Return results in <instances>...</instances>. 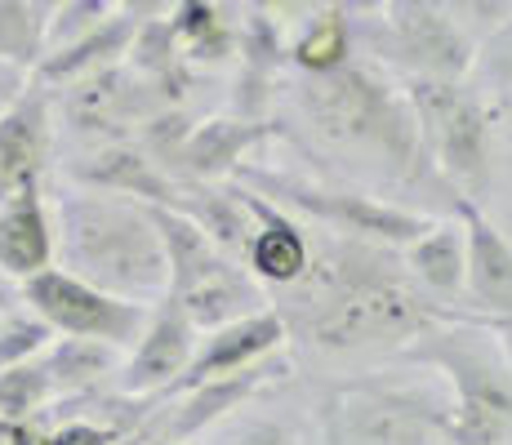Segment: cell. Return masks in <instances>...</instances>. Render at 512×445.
Returning a JSON list of instances; mask_svg holds the SVG:
<instances>
[{"label":"cell","mask_w":512,"mask_h":445,"mask_svg":"<svg viewBox=\"0 0 512 445\" xmlns=\"http://www.w3.org/2000/svg\"><path fill=\"white\" fill-rule=\"evenodd\" d=\"M272 147L308 174L361 187L401 210H410L406 192L441 187L459 196L428 161L406 85L370 58H352L330 76L285 72Z\"/></svg>","instance_id":"1"},{"label":"cell","mask_w":512,"mask_h":445,"mask_svg":"<svg viewBox=\"0 0 512 445\" xmlns=\"http://www.w3.org/2000/svg\"><path fill=\"white\" fill-rule=\"evenodd\" d=\"M272 312L290 330L294 361L361 365L397 361L432 325L455 312L423 299L406 276L401 250L312 227V267L294 290L272 294Z\"/></svg>","instance_id":"2"},{"label":"cell","mask_w":512,"mask_h":445,"mask_svg":"<svg viewBox=\"0 0 512 445\" xmlns=\"http://www.w3.org/2000/svg\"><path fill=\"white\" fill-rule=\"evenodd\" d=\"M49 205L58 223L63 272L143 308L170 299V259L152 205L85 192L58 178H49Z\"/></svg>","instance_id":"3"},{"label":"cell","mask_w":512,"mask_h":445,"mask_svg":"<svg viewBox=\"0 0 512 445\" xmlns=\"http://www.w3.org/2000/svg\"><path fill=\"white\" fill-rule=\"evenodd\" d=\"M397 361L446 383L450 445H512V361L499 325L455 316L419 334Z\"/></svg>","instance_id":"4"},{"label":"cell","mask_w":512,"mask_h":445,"mask_svg":"<svg viewBox=\"0 0 512 445\" xmlns=\"http://www.w3.org/2000/svg\"><path fill=\"white\" fill-rule=\"evenodd\" d=\"M317 410L339 445H450V392L415 365L317 379Z\"/></svg>","instance_id":"5"},{"label":"cell","mask_w":512,"mask_h":445,"mask_svg":"<svg viewBox=\"0 0 512 445\" xmlns=\"http://www.w3.org/2000/svg\"><path fill=\"white\" fill-rule=\"evenodd\" d=\"M272 152H277V147H272ZM236 183L250 187L254 196L272 201L277 210L294 214V219L308 227H321V232H334V236H352V241L388 245V250L415 245L432 223L428 214L401 210V205L361 192V187H343V183H330V178L308 174L285 152H277L272 161H263V156L250 161L236 174Z\"/></svg>","instance_id":"6"},{"label":"cell","mask_w":512,"mask_h":445,"mask_svg":"<svg viewBox=\"0 0 512 445\" xmlns=\"http://www.w3.org/2000/svg\"><path fill=\"white\" fill-rule=\"evenodd\" d=\"M352 32H357V54L397 81H472L477 72L481 45L450 5H428V0L352 5Z\"/></svg>","instance_id":"7"},{"label":"cell","mask_w":512,"mask_h":445,"mask_svg":"<svg viewBox=\"0 0 512 445\" xmlns=\"http://www.w3.org/2000/svg\"><path fill=\"white\" fill-rule=\"evenodd\" d=\"M419 116L428 161L464 201L486 210L499 192V138L490 98L472 81H401Z\"/></svg>","instance_id":"8"},{"label":"cell","mask_w":512,"mask_h":445,"mask_svg":"<svg viewBox=\"0 0 512 445\" xmlns=\"http://www.w3.org/2000/svg\"><path fill=\"white\" fill-rule=\"evenodd\" d=\"M58 112V138L67 152H94V147L130 143L139 130L161 112V98L147 89V81L130 63L107 67L81 85L49 89Z\"/></svg>","instance_id":"9"},{"label":"cell","mask_w":512,"mask_h":445,"mask_svg":"<svg viewBox=\"0 0 512 445\" xmlns=\"http://www.w3.org/2000/svg\"><path fill=\"white\" fill-rule=\"evenodd\" d=\"M23 299L54 325L58 339H94V343H112L121 352H130L139 343L147 316H152V308H143V303L116 299V294L98 290V285L63 272V267L27 281Z\"/></svg>","instance_id":"10"},{"label":"cell","mask_w":512,"mask_h":445,"mask_svg":"<svg viewBox=\"0 0 512 445\" xmlns=\"http://www.w3.org/2000/svg\"><path fill=\"white\" fill-rule=\"evenodd\" d=\"M58 156H63V138H58L54 94L32 81L0 116V205L32 187H45L58 170Z\"/></svg>","instance_id":"11"},{"label":"cell","mask_w":512,"mask_h":445,"mask_svg":"<svg viewBox=\"0 0 512 445\" xmlns=\"http://www.w3.org/2000/svg\"><path fill=\"white\" fill-rule=\"evenodd\" d=\"M54 178L58 183L85 187V192L156 205V210H170L174 196H179V178L165 170L139 138H130V143H112V147H94V152L58 156Z\"/></svg>","instance_id":"12"},{"label":"cell","mask_w":512,"mask_h":445,"mask_svg":"<svg viewBox=\"0 0 512 445\" xmlns=\"http://www.w3.org/2000/svg\"><path fill=\"white\" fill-rule=\"evenodd\" d=\"M196 348H201V330H196V321L183 312V303L161 299L152 308V316H147L139 343L125 352L116 388H121L125 397H139V401L170 397V392L183 383Z\"/></svg>","instance_id":"13"},{"label":"cell","mask_w":512,"mask_h":445,"mask_svg":"<svg viewBox=\"0 0 512 445\" xmlns=\"http://www.w3.org/2000/svg\"><path fill=\"white\" fill-rule=\"evenodd\" d=\"M317 441H321L317 379L294 374V379L268 388L263 397H254L245 410H236L201 445H317Z\"/></svg>","instance_id":"14"},{"label":"cell","mask_w":512,"mask_h":445,"mask_svg":"<svg viewBox=\"0 0 512 445\" xmlns=\"http://www.w3.org/2000/svg\"><path fill=\"white\" fill-rule=\"evenodd\" d=\"M272 143H277V121L259 125L232 112H205L187 138L174 178L179 183H236V174L259 161Z\"/></svg>","instance_id":"15"},{"label":"cell","mask_w":512,"mask_h":445,"mask_svg":"<svg viewBox=\"0 0 512 445\" xmlns=\"http://www.w3.org/2000/svg\"><path fill=\"white\" fill-rule=\"evenodd\" d=\"M281 352H290V330H285V321L272 308L259 316H245L236 325H223V330H210V334H201V348H196L183 383L170 397L192 392L214 379H232V374H245L254 365H268ZM170 397H161V401H170Z\"/></svg>","instance_id":"16"},{"label":"cell","mask_w":512,"mask_h":445,"mask_svg":"<svg viewBox=\"0 0 512 445\" xmlns=\"http://www.w3.org/2000/svg\"><path fill=\"white\" fill-rule=\"evenodd\" d=\"M459 223L468 236V290L464 312L486 325L512 321V241L481 205H459Z\"/></svg>","instance_id":"17"},{"label":"cell","mask_w":512,"mask_h":445,"mask_svg":"<svg viewBox=\"0 0 512 445\" xmlns=\"http://www.w3.org/2000/svg\"><path fill=\"white\" fill-rule=\"evenodd\" d=\"M245 201H250V214H254V241H250V254H245V267L250 276L272 294L281 290H294V285L308 276L312 267V227L299 223L294 214L277 210L272 201L254 196L245 187Z\"/></svg>","instance_id":"18"},{"label":"cell","mask_w":512,"mask_h":445,"mask_svg":"<svg viewBox=\"0 0 512 445\" xmlns=\"http://www.w3.org/2000/svg\"><path fill=\"white\" fill-rule=\"evenodd\" d=\"M58 267V223L49 205V183L0 205V272L18 285Z\"/></svg>","instance_id":"19"},{"label":"cell","mask_w":512,"mask_h":445,"mask_svg":"<svg viewBox=\"0 0 512 445\" xmlns=\"http://www.w3.org/2000/svg\"><path fill=\"white\" fill-rule=\"evenodd\" d=\"M401 263H406V276L415 281V290L423 299H432L437 308L468 316L464 312V290H468V236L459 214L450 219H432L428 232L419 236L415 245L401 250Z\"/></svg>","instance_id":"20"},{"label":"cell","mask_w":512,"mask_h":445,"mask_svg":"<svg viewBox=\"0 0 512 445\" xmlns=\"http://www.w3.org/2000/svg\"><path fill=\"white\" fill-rule=\"evenodd\" d=\"M165 5H116L112 23L103 27L98 36H90V41L63 49V54H49L41 63V72H36V81H41L45 89H67V85H81L90 81V76L107 72V67H121L130 63V49L134 41H139L143 23L147 18H156Z\"/></svg>","instance_id":"21"},{"label":"cell","mask_w":512,"mask_h":445,"mask_svg":"<svg viewBox=\"0 0 512 445\" xmlns=\"http://www.w3.org/2000/svg\"><path fill=\"white\" fill-rule=\"evenodd\" d=\"M170 27L179 36L183 54L205 76L236 72L241 63V5H219V0H174Z\"/></svg>","instance_id":"22"},{"label":"cell","mask_w":512,"mask_h":445,"mask_svg":"<svg viewBox=\"0 0 512 445\" xmlns=\"http://www.w3.org/2000/svg\"><path fill=\"white\" fill-rule=\"evenodd\" d=\"M170 210L187 214L228 259L245 263L254 241V214L241 183H179V196H174Z\"/></svg>","instance_id":"23"},{"label":"cell","mask_w":512,"mask_h":445,"mask_svg":"<svg viewBox=\"0 0 512 445\" xmlns=\"http://www.w3.org/2000/svg\"><path fill=\"white\" fill-rule=\"evenodd\" d=\"M174 303H183V312L192 316L201 334L223 330V325H236V321H245V316H259L272 308L268 290L250 276V267L236 259H223L201 285H192V290L179 294Z\"/></svg>","instance_id":"24"},{"label":"cell","mask_w":512,"mask_h":445,"mask_svg":"<svg viewBox=\"0 0 512 445\" xmlns=\"http://www.w3.org/2000/svg\"><path fill=\"white\" fill-rule=\"evenodd\" d=\"M352 58H361L357 32H352V5H303V14L290 27V72L330 76Z\"/></svg>","instance_id":"25"},{"label":"cell","mask_w":512,"mask_h":445,"mask_svg":"<svg viewBox=\"0 0 512 445\" xmlns=\"http://www.w3.org/2000/svg\"><path fill=\"white\" fill-rule=\"evenodd\" d=\"M45 370L63 397H90V392H107L121 379L125 352L112 343H94V339H54V348L45 356Z\"/></svg>","instance_id":"26"},{"label":"cell","mask_w":512,"mask_h":445,"mask_svg":"<svg viewBox=\"0 0 512 445\" xmlns=\"http://www.w3.org/2000/svg\"><path fill=\"white\" fill-rule=\"evenodd\" d=\"M49 23L54 0H0V67L36 81L49 58Z\"/></svg>","instance_id":"27"},{"label":"cell","mask_w":512,"mask_h":445,"mask_svg":"<svg viewBox=\"0 0 512 445\" xmlns=\"http://www.w3.org/2000/svg\"><path fill=\"white\" fill-rule=\"evenodd\" d=\"M156 227H161L165 259H170V299H179V294H187L192 285H201L214 267L228 259V254L179 210H156Z\"/></svg>","instance_id":"28"},{"label":"cell","mask_w":512,"mask_h":445,"mask_svg":"<svg viewBox=\"0 0 512 445\" xmlns=\"http://www.w3.org/2000/svg\"><path fill=\"white\" fill-rule=\"evenodd\" d=\"M58 401L45 361L0 370V423H41V414Z\"/></svg>","instance_id":"29"},{"label":"cell","mask_w":512,"mask_h":445,"mask_svg":"<svg viewBox=\"0 0 512 445\" xmlns=\"http://www.w3.org/2000/svg\"><path fill=\"white\" fill-rule=\"evenodd\" d=\"M54 325L45 321L32 303H18L14 312L0 321V370H14V365H32L54 348Z\"/></svg>","instance_id":"30"},{"label":"cell","mask_w":512,"mask_h":445,"mask_svg":"<svg viewBox=\"0 0 512 445\" xmlns=\"http://www.w3.org/2000/svg\"><path fill=\"white\" fill-rule=\"evenodd\" d=\"M116 14V0H54V23H49V54L90 41Z\"/></svg>","instance_id":"31"},{"label":"cell","mask_w":512,"mask_h":445,"mask_svg":"<svg viewBox=\"0 0 512 445\" xmlns=\"http://www.w3.org/2000/svg\"><path fill=\"white\" fill-rule=\"evenodd\" d=\"M45 432H49V445H121V441H130L125 432L107 428V423H94V419H63Z\"/></svg>","instance_id":"32"},{"label":"cell","mask_w":512,"mask_h":445,"mask_svg":"<svg viewBox=\"0 0 512 445\" xmlns=\"http://www.w3.org/2000/svg\"><path fill=\"white\" fill-rule=\"evenodd\" d=\"M0 445H49V432L36 423H0Z\"/></svg>","instance_id":"33"},{"label":"cell","mask_w":512,"mask_h":445,"mask_svg":"<svg viewBox=\"0 0 512 445\" xmlns=\"http://www.w3.org/2000/svg\"><path fill=\"white\" fill-rule=\"evenodd\" d=\"M18 303H23V285H18L14 276H5V272H0V321H5V316L14 312Z\"/></svg>","instance_id":"34"},{"label":"cell","mask_w":512,"mask_h":445,"mask_svg":"<svg viewBox=\"0 0 512 445\" xmlns=\"http://www.w3.org/2000/svg\"><path fill=\"white\" fill-rule=\"evenodd\" d=\"M317 414H321V410H317ZM317 445H339V441H334V432L326 428V423H321V441H317Z\"/></svg>","instance_id":"35"}]
</instances>
